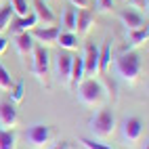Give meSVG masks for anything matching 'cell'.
I'll return each instance as SVG.
<instances>
[{
  "label": "cell",
  "instance_id": "cell-1",
  "mask_svg": "<svg viewBox=\"0 0 149 149\" xmlns=\"http://www.w3.org/2000/svg\"><path fill=\"white\" fill-rule=\"evenodd\" d=\"M141 69H143V61L136 51H128L116 57V74L128 84H134L139 80Z\"/></svg>",
  "mask_w": 149,
  "mask_h": 149
},
{
  "label": "cell",
  "instance_id": "cell-2",
  "mask_svg": "<svg viewBox=\"0 0 149 149\" xmlns=\"http://www.w3.org/2000/svg\"><path fill=\"white\" fill-rule=\"evenodd\" d=\"M76 91H78V99L88 107H101L105 103V99H107V91L103 88L101 82L95 80V78L82 80L76 86Z\"/></svg>",
  "mask_w": 149,
  "mask_h": 149
},
{
  "label": "cell",
  "instance_id": "cell-3",
  "mask_svg": "<svg viewBox=\"0 0 149 149\" xmlns=\"http://www.w3.org/2000/svg\"><path fill=\"white\" fill-rule=\"evenodd\" d=\"M91 130L97 139H107L116 130V113L109 107H103L91 118Z\"/></svg>",
  "mask_w": 149,
  "mask_h": 149
},
{
  "label": "cell",
  "instance_id": "cell-4",
  "mask_svg": "<svg viewBox=\"0 0 149 149\" xmlns=\"http://www.w3.org/2000/svg\"><path fill=\"white\" fill-rule=\"evenodd\" d=\"M55 139V130L48 124H32L25 130V143L32 149H48Z\"/></svg>",
  "mask_w": 149,
  "mask_h": 149
},
{
  "label": "cell",
  "instance_id": "cell-5",
  "mask_svg": "<svg viewBox=\"0 0 149 149\" xmlns=\"http://www.w3.org/2000/svg\"><path fill=\"white\" fill-rule=\"evenodd\" d=\"M48 65H51V55H48L46 46H34L32 53V74L38 78L44 88L51 86V80H48Z\"/></svg>",
  "mask_w": 149,
  "mask_h": 149
},
{
  "label": "cell",
  "instance_id": "cell-6",
  "mask_svg": "<svg viewBox=\"0 0 149 149\" xmlns=\"http://www.w3.org/2000/svg\"><path fill=\"white\" fill-rule=\"evenodd\" d=\"M145 126L141 122V118H126L122 122V141L126 147H134L143 136Z\"/></svg>",
  "mask_w": 149,
  "mask_h": 149
},
{
  "label": "cell",
  "instance_id": "cell-7",
  "mask_svg": "<svg viewBox=\"0 0 149 149\" xmlns=\"http://www.w3.org/2000/svg\"><path fill=\"white\" fill-rule=\"evenodd\" d=\"M19 122V116H17V109L15 103L11 101H2L0 103V128L4 130H13Z\"/></svg>",
  "mask_w": 149,
  "mask_h": 149
},
{
  "label": "cell",
  "instance_id": "cell-8",
  "mask_svg": "<svg viewBox=\"0 0 149 149\" xmlns=\"http://www.w3.org/2000/svg\"><path fill=\"white\" fill-rule=\"evenodd\" d=\"M72 59H74V55H69V53H59L57 63H55L57 78H59V82H61L63 86L69 84V74H72Z\"/></svg>",
  "mask_w": 149,
  "mask_h": 149
},
{
  "label": "cell",
  "instance_id": "cell-9",
  "mask_svg": "<svg viewBox=\"0 0 149 149\" xmlns=\"http://www.w3.org/2000/svg\"><path fill=\"white\" fill-rule=\"evenodd\" d=\"M84 61V72L86 76H95L99 74V46L95 42H88L86 44V55L82 57Z\"/></svg>",
  "mask_w": 149,
  "mask_h": 149
},
{
  "label": "cell",
  "instance_id": "cell-10",
  "mask_svg": "<svg viewBox=\"0 0 149 149\" xmlns=\"http://www.w3.org/2000/svg\"><path fill=\"white\" fill-rule=\"evenodd\" d=\"M118 15H120V21H122V25L126 29H136V27L147 25L145 17L139 13V11H134V8H122Z\"/></svg>",
  "mask_w": 149,
  "mask_h": 149
},
{
  "label": "cell",
  "instance_id": "cell-11",
  "mask_svg": "<svg viewBox=\"0 0 149 149\" xmlns=\"http://www.w3.org/2000/svg\"><path fill=\"white\" fill-rule=\"evenodd\" d=\"M36 25H38L36 15H34V13H29V15H25V17L11 19V23H8L6 29H11V34L17 36V34H23V32H29V29H34Z\"/></svg>",
  "mask_w": 149,
  "mask_h": 149
},
{
  "label": "cell",
  "instance_id": "cell-12",
  "mask_svg": "<svg viewBox=\"0 0 149 149\" xmlns=\"http://www.w3.org/2000/svg\"><path fill=\"white\" fill-rule=\"evenodd\" d=\"M32 4H34V15H36V21H38V23H44V27L57 23L55 13L48 8V4L44 2V0H34Z\"/></svg>",
  "mask_w": 149,
  "mask_h": 149
},
{
  "label": "cell",
  "instance_id": "cell-13",
  "mask_svg": "<svg viewBox=\"0 0 149 149\" xmlns=\"http://www.w3.org/2000/svg\"><path fill=\"white\" fill-rule=\"evenodd\" d=\"M34 38L29 32H23V34H17L15 36V48H17V53L21 59H29L34 53Z\"/></svg>",
  "mask_w": 149,
  "mask_h": 149
},
{
  "label": "cell",
  "instance_id": "cell-14",
  "mask_svg": "<svg viewBox=\"0 0 149 149\" xmlns=\"http://www.w3.org/2000/svg\"><path fill=\"white\" fill-rule=\"evenodd\" d=\"M93 25H95L93 13L88 11V8H80V11L76 13V29H74V32H78L80 36H86L88 32H91Z\"/></svg>",
  "mask_w": 149,
  "mask_h": 149
},
{
  "label": "cell",
  "instance_id": "cell-15",
  "mask_svg": "<svg viewBox=\"0 0 149 149\" xmlns=\"http://www.w3.org/2000/svg\"><path fill=\"white\" fill-rule=\"evenodd\" d=\"M84 78H86V72H84V61H82V57L78 55V57H74V59H72V74H69V84H67V88L76 91V86L80 84Z\"/></svg>",
  "mask_w": 149,
  "mask_h": 149
},
{
  "label": "cell",
  "instance_id": "cell-16",
  "mask_svg": "<svg viewBox=\"0 0 149 149\" xmlns=\"http://www.w3.org/2000/svg\"><path fill=\"white\" fill-rule=\"evenodd\" d=\"M59 29L57 25H46V27H34V36L36 40H40L44 44H57V38H59Z\"/></svg>",
  "mask_w": 149,
  "mask_h": 149
},
{
  "label": "cell",
  "instance_id": "cell-17",
  "mask_svg": "<svg viewBox=\"0 0 149 149\" xmlns=\"http://www.w3.org/2000/svg\"><path fill=\"white\" fill-rule=\"evenodd\" d=\"M147 38H149V27L147 25L136 27V29H126V42L130 48L141 46L143 42H147Z\"/></svg>",
  "mask_w": 149,
  "mask_h": 149
},
{
  "label": "cell",
  "instance_id": "cell-18",
  "mask_svg": "<svg viewBox=\"0 0 149 149\" xmlns=\"http://www.w3.org/2000/svg\"><path fill=\"white\" fill-rule=\"evenodd\" d=\"M109 63H111V40H105V44L99 48V74L105 76Z\"/></svg>",
  "mask_w": 149,
  "mask_h": 149
},
{
  "label": "cell",
  "instance_id": "cell-19",
  "mask_svg": "<svg viewBox=\"0 0 149 149\" xmlns=\"http://www.w3.org/2000/svg\"><path fill=\"white\" fill-rule=\"evenodd\" d=\"M57 44L65 51H74V48H78V36L74 32H59Z\"/></svg>",
  "mask_w": 149,
  "mask_h": 149
},
{
  "label": "cell",
  "instance_id": "cell-20",
  "mask_svg": "<svg viewBox=\"0 0 149 149\" xmlns=\"http://www.w3.org/2000/svg\"><path fill=\"white\" fill-rule=\"evenodd\" d=\"M17 147V134L13 130L0 128V149H15Z\"/></svg>",
  "mask_w": 149,
  "mask_h": 149
},
{
  "label": "cell",
  "instance_id": "cell-21",
  "mask_svg": "<svg viewBox=\"0 0 149 149\" xmlns=\"http://www.w3.org/2000/svg\"><path fill=\"white\" fill-rule=\"evenodd\" d=\"M11 19H13V8H11V4H4L2 8H0V34L8 27Z\"/></svg>",
  "mask_w": 149,
  "mask_h": 149
},
{
  "label": "cell",
  "instance_id": "cell-22",
  "mask_svg": "<svg viewBox=\"0 0 149 149\" xmlns=\"http://www.w3.org/2000/svg\"><path fill=\"white\" fill-rule=\"evenodd\" d=\"M23 95H25V84L23 82H17V84L11 86V103L23 101Z\"/></svg>",
  "mask_w": 149,
  "mask_h": 149
},
{
  "label": "cell",
  "instance_id": "cell-23",
  "mask_svg": "<svg viewBox=\"0 0 149 149\" xmlns=\"http://www.w3.org/2000/svg\"><path fill=\"white\" fill-rule=\"evenodd\" d=\"M8 4H11L13 13H17V17L29 15V13H27V0H8Z\"/></svg>",
  "mask_w": 149,
  "mask_h": 149
},
{
  "label": "cell",
  "instance_id": "cell-24",
  "mask_svg": "<svg viewBox=\"0 0 149 149\" xmlns=\"http://www.w3.org/2000/svg\"><path fill=\"white\" fill-rule=\"evenodd\" d=\"M13 80H11V74L6 72V67L0 63V91H11Z\"/></svg>",
  "mask_w": 149,
  "mask_h": 149
},
{
  "label": "cell",
  "instance_id": "cell-25",
  "mask_svg": "<svg viewBox=\"0 0 149 149\" xmlns=\"http://www.w3.org/2000/svg\"><path fill=\"white\" fill-rule=\"evenodd\" d=\"M63 25H65L67 32H74V29H76V11H74V8H67V11H65Z\"/></svg>",
  "mask_w": 149,
  "mask_h": 149
},
{
  "label": "cell",
  "instance_id": "cell-26",
  "mask_svg": "<svg viewBox=\"0 0 149 149\" xmlns=\"http://www.w3.org/2000/svg\"><path fill=\"white\" fill-rule=\"evenodd\" d=\"M80 143L86 149H111V147H107L105 143H97L95 139H88V136H80Z\"/></svg>",
  "mask_w": 149,
  "mask_h": 149
},
{
  "label": "cell",
  "instance_id": "cell-27",
  "mask_svg": "<svg viewBox=\"0 0 149 149\" xmlns=\"http://www.w3.org/2000/svg\"><path fill=\"white\" fill-rule=\"evenodd\" d=\"M97 8L103 11V13L111 11V8H113V0H97Z\"/></svg>",
  "mask_w": 149,
  "mask_h": 149
},
{
  "label": "cell",
  "instance_id": "cell-28",
  "mask_svg": "<svg viewBox=\"0 0 149 149\" xmlns=\"http://www.w3.org/2000/svg\"><path fill=\"white\" fill-rule=\"evenodd\" d=\"M126 2H128L130 8H145V11H147V2H149V0H126Z\"/></svg>",
  "mask_w": 149,
  "mask_h": 149
},
{
  "label": "cell",
  "instance_id": "cell-29",
  "mask_svg": "<svg viewBox=\"0 0 149 149\" xmlns=\"http://www.w3.org/2000/svg\"><path fill=\"white\" fill-rule=\"evenodd\" d=\"M74 6H78V8H88V4H91V0H69Z\"/></svg>",
  "mask_w": 149,
  "mask_h": 149
},
{
  "label": "cell",
  "instance_id": "cell-30",
  "mask_svg": "<svg viewBox=\"0 0 149 149\" xmlns=\"http://www.w3.org/2000/svg\"><path fill=\"white\" fill-rule=\"evenodd\" d=\"M53 149H74V147H72V143H67V141H59V143H55Z\"/></svg>",
  "mask_w": 149,
  "mask_h": 149
},
{
  "label": "cell",
  "instance_id": "cell-31",
  "mask_svg": "<svg viewBox=\"0 0 149 149\" xmlns=\"http://www.w3.org/2000/svg\"><path fill=\"white\" fill-rule=\"evenodd\" d=\"M6 46H8V40H6V38H2V36H0V55H2V53L6 51Z\"/></svg>",
  "mask_w": 149,
  "mask_h": 149
},
{
  "label": "cell",
  "instance_id": "cell-32",
  "mask_svg": "<svg viewBox=\"0 0 149 149\" xmlns=\"http://www.w3.org/2000/svg\"><path fill=\"white\" fill-rule=\"evenodd\" d=\"M143 149H149V145H147V141H145V147H143Z\"/></svg>",
  "mask_w": 149,
  "mask_h": 149
},
{
  "label": "cell",
  "instance_id": "cell-33",
  "mask_svg": "<svg viewBox=\"0 0 149 149\" xmlns=\"http://www.w3.org/2000/svg\"><path fill=\"white\" fill-rule=\"evenodd\" d=\"M0 2H2V0H0Z\"/></svg>",
  "mask_w": 149,
  "mask_h": 149
},
{
  "label": "cell",
  "instance_id": "cell-34",
  "mask_svg": "<svg viewBox=\"0 0 149 149\" xmlns=\"http://www.w3.org/2000/svg\"><path fill=\"white\" fill-rule=\"evenodd\" d=\"M124 2H126V0H124Z\"/></svg>",
  "mask_w": 149,
  "mask_h": 149
}]
</instances>
